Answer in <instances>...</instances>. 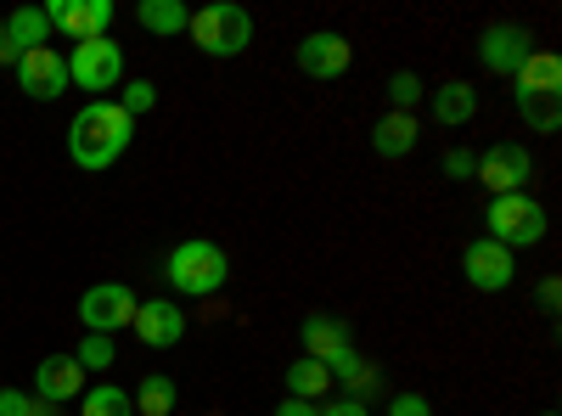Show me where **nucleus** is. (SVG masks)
<instances>
[{
    "mask_svg": "<svg viewBox=\"0 0 562 416\" xmlns=\"http://www.w3.org/2000/svg\"><path fill=\"white\" fill-rule=\"evenodd\" d=\"M135 135V119L119 102H85L68 124V158L79 169H113Z\"/></svg>",
    "mask_w": 562,
    "mask_h": 416,
    "instance_id": "f257e3e1",
    "label": "nucleus"
},
{
    "mask_svg": "<svg viewBox=\"0 0 562 416\" xmlns=\"http://www.w3.org/2000/svg\"><path fill=\"white\" fill-rule=\"evenodd\" d=\"M164 276H169V288H175V293H186V299H209V293L225 288L231 259H225V248L192 237V243H175V248H169Z\"/></svg>",
    "mask_w": 562,
    "mask_h": 416,
    "instance_id": "f03ea898",
    "label": "nucleus"
},
{
    "mask_svg": "<svg viewBox=\"0 0 562 416\" xmlns=\"http://www.w3.org/2000/svg\"><path fill=\"white\" fill-rule=\"evenodd\" d=\"M198 40V52L203 57H243L248 45H254V12L248 7H231V0H214V7L192 12V29H186Z\"/></svg>",
    "mask_w": 562,
    "mask_h": 416,
    "instance_id": "7ed1b4c3",
    "label": "nucleus"
},
{
    "mask_svg": "<svg viewBox=\"0 0 562 416\" xmlns=\"http://www.w3.org/2000/svg\"><path fill=\"white\" fill-rule=\"evenodd\" d=\"M484 237L501 243V248H535L546 243V209L529 198V192H512V198H490V214H484Z\"/></svg>",
    "mask_w": 562,
    "mask_h": 416,
    "instance_id": "20e7f679",
    "label": "nucleus"
},
{
    "mask_svg": "<svg viewBox=\"0 0 562 416\" xmlns=\"http://www.w3.org/2000/svg\"><path fill=\"white\" fill-rule=\"evenodd\" d=\"M473 180H484V192H490V198L529 192L535 158H529V147H518V142H495L484 158H473Z\"/></svg>",
    "mask_w": 562,
    "mask_h": 416,
    "instance_id": "39448f33",
    "label": "nucleus"
},
{
    "mask_svg": "<svg viewBox=\"0 0 562 416\" xmlns=\"http://www.w3.org/2000/svg\"><path fill=\"white\" fill-rule=\"evenodd\" d=\"M124 79V45L119 40H85L68 52V85L79 90H113Z\"/></svg>",
    "mask_w": 562,
    "mask_h": 416,
    "instance_id": "423d86ee",
    "label": "nucleus"
},
{
    "mask_svg": "<svg viewBox=\"0 0 562 416\" xmlns=\"http://www.w3.org/2000/svg\"><path fill=\"white\" fill-rule=\"evenodd\" d=\"M135 310H140V299L124 282H97V288L79 293V321H85L90 333H102V338H113L119 327H130Z\"/></svg>",
    "mask_w": 562,
    "mask_h": 416,
    "instance_id": "0eeeda50",
    "label": "nucleus"
},
{
    "mask_svg": "<svg viewBox=\"0 0 562 416\" xmlns=\"http://www.w3.org/2000/svg\"><path fill=\"white\" fill-rule=\"evenodd\" d=\"M473 52H479V63H484L490 74H506V79H512V74L535 57V34H529L524 23H490V29L479 34Z\"/></svg>",
    "mask_w": 562,
    "mask_h": 416,
    "instance_id": "6e6552de",
    "label": "nucleus"
},
{
    "mask_svg": "<svg viewBox=\"0 0 562 416\" xmlns=\"http://www.w3.org/2000/svg\"><path fill=\"white\" fill-rule=\"evenodd\" d=\"M461 276H467V288H479V293H506L512 276H518V265H512V248L479 237V243H467V254H461Z\"/></svg>",
    "mask_w": 562,
    "mask_h": 416,
    "instance_id": "1a4fd4ad",
    "label": "nucleus"
},
{
    "mask_svg": "<svg viewBox=\"0 0 562 416\" xmlns=\"http://www.w3.org/2000/svg\"><path fill=\"white\" fill-rule=\"evenodd\" d=\"M18 90L34 102H57L68 90V57L52 52V45H40V52H23L18 57Z\"/></svg>",
    "mask_w": 562,
    "mask_h": 416,
    "instance_id": "9d476101",
    "label": "nucleus"
},
{
    "mask_svg": "<svg viewBox=\"0 0 562 416\" xmlns=\"http://www.w3.org/2000/svg\"><path fill=\"white\" fill-rule=\"evenodd\" d=\"M52 29H63L74 45L85 40H108V23H113V0H52L45 7Z\"/></svg>",
    "mask_w": 562,
    "mask_h": 416,
    "instance_id": "9b49d317",
    "label": "nucleus"
},
{
    "mask_svg": "<svg viewBox=\"0 0 562 416\" xmlns=\"http://www.w3.org/2000/svg\"><path fill=\"white\" fill-rule=\"evenodd\" d=\"M293 57H299V68H304L310 79H344L349 63H355V45H349L344 34H333V29H315V34L299 40Z\"/></svg>",
    "mask_w": 562,
    "mask_h": 416,
    "instance_id": "f8f14e48",
    "label": "nucleus"
},
{
    "mask_svg": "<svg viewBox=\"0 0 562 416\" xmlns=\"http://www.w3.org/2000/svg\"><path fill=\"white\" fill-rule=\"evenodd\" d=\"M135 338L147 344V349H175L180 338H186V310L180 304H169V299H147L135 310Z\"/></svg>",
    "mask_w": 562,
    "mask_h": 416,
    "instance_id": "ddd939ff",
    "label": "nucleus"
},
{
    "mask_svg": "<svg viewBox=\"0 0 562 416\" xmlns=\"http://www.w3.org/2000/svg\"><path fill=\"white\" fill-rule=\"evenodd\" d=\"M34 394L45 405H63V400H79L85 394V366L74 355H45L34 366Z\"/></svg>",
    "mask_w": 562,
    "mask_h": 416,
    "instance_id": "4468645a",
    "label": "nucleus"
},
{
    "mask_svg": "<svg viewBox=\"0 0 562 416\" xmlns=\"http://www.w3.org/2000/svg\"><path fill=\"white\" fill-rule=\"evenodd\" d=\"M416 142H422V124L411 113H394V108L378 119V130H371V153L378 158H411Z\"/></svg>",
    "mask_w": 562,
    "mask_h": 416,
    "instance_id": "2eb2a0df",
    "label": "nucleus"
},
{
    "mask_svg": "<svg viewBox=\"0 0 562 416\" xmlns=\"http://www.w3.org/2000/svg\"><path fill=\"white\" fill-rule=\"evenodd\" d=\"M512 79H518V97H546V102H557V97H562V57H557V52H535Z\"/></svg>",
    "mask_w": 562,
    "mask_h": 416,
    "instance_id": "dca6fc26",
    "label": "nucleus"
},
{
    "mask_svg": "<svg viewBox=\"0 0 562 416\" xmlns=\"http://www.w3.org/2000/svg\"><path fill=\"white\" fill-rule=\"evenodd\" d=\"M473 113H479V90L467 85V79H445V85L434 90V119H439V124L461 130V124H473Z\"/></svg>",
    "mask_w": 562,
    "mask_h": 416,
    "instance_id": "f3484780",
    "label": "nucleus"
},
{
    "mask_svg": "<svg viewBox=\"0 0 562 416\" xmlns=\"http://www.w3.org/2000/svg\"><path fill=\"white\" fill-rule=\"evenodd\" d=\"M338 349H349V327L338 315H304V355L310 360H333Z\"/></svg>",
    "mask_w": 562,
    "mask_h": 416,
    "instance_id": "a211bd4d",
    "label": "nucleus"
},
{
    "mask_svg": "<svg viewBox=\"0 0 562 416\" xmlns=\"http://www.w3.org/2000/svg\"><path fill=\"white\" fill-rule=\"evenodd\" d=\"M135 23L140 29H147V34H186V29H192V12H186L180 7V0H140V7H135Z\"/></svg>",
    "mask_w": 562,
    "mask_h": 416,
    "instance_id": "6ab92c4d",
    "label": "nucleus"
},
{
    "mask_svg": "<svg viewBox=\"0 0 562 416\" xmlns=\"http://www.w3.org/2000/svg\"><path fill=\"white\" fill-rule=\"evenodd\" d=\"M0 29L12 34L18 52H40V45L52 40V18H45V7H18V12H12L7 23H0Z\"/></svg>",
    "mask_w": 562,
    "mask_h": 416,
    "instance_id": "aec40b11",
    "label": "nucleus"
},
{
    "mask_svg": "<svg viewBox=\"0 0 562 416\" xmlns=\"http://www.w3.org/2000/svg\"><path fill=\"white\" fill-rule=\"evenodd\" d=\"M326 389H333V372H326L321 360H310V355H299L293 366H288V400H321Z\"/></svg>",
    "mask_w": 562,
    "mask_h": 416,
    "instance_id": "412c9836",
    "label": "nucleus"
},
{
    "mask_svg": "<svg viewBox=\"0 0 562 416\" xmlns=\"http://www.w3.org/2000/svg\"><path fill=\"white\" fill-rule=\"evenodd\" d=\"M130 405H135L140 416H169V411L180 405V389H175V378L153 372V378H140V389L130 394Z\"/></svg>",
    "mask_w": 562,
    "mask_h": 416,
    "instance_id": "4be33fe9",
    "label": "nucleus"
},
{
    "mask_svg": "<svg viewBox=\"0 0 562 416\" xmlns=\"http://www.w3.org/2000/svg\"><path fill=\"white\" fill-rule=\"evenodd\" d=\"M79 416H135V405H130L124 389L97 383V389H85V394H79Z\"/></svg>",
    "mask_w": 562,
    "mask_h": 416,
    "instance_id": "5701e85b",
    "label": "nucleus"
},
{
    "mask_svg": "<svg viewBox=\"0 0 562 416\" xmlns=\"http://www.w3.org/2000/svg\"><path fill=\"white\" fill-rule=\"evenodd\" d=\"M518 113H524L529 130H540V135H557V124H562L557 102H546V97H518Z\"/></svg>",
    "mask_w": 562,
    "mask_h": 416,
    "instance_id": "b1692460",
    "label": "nucleus"
},
{
    "mask_svg": "<svg viewBox=\"0 0 562 416\" xmlns=\"http://www.w3.org/2000/svg\"><path fill=\"white\" fill-rule=\"evenodd\" d=\"M74 360L85 366V372H108V366H113L119 355H113V338H102V333H90V338L79 344V355H74Z\"/></svg>",
    "mask_w": 562,
    "mask_h": 416,
    "instance_id": "393cba45",
    "label": "nucleus"
},
{
    "mask_svg": "<svg viewBox=\"0 0 562 416\" xmlns=\"http://www.w3.org/2000/svg\"><path fill=\"white\" fill-rule=\"evenodd\" d=\"M119 108H124L130 119L153 113V108H158V85H153V79H130V85H124V102H119Z\"/></svg>",
    "mask_w": 562,
    "mask_h": 416,
    "instance_id": "a878e982",
    "label": "nucleus"
},
{
    "mask_svg": "<svg viewBox=\"0 0 562 416\" xmlns=\"http://www.w3.org/2000/svg\"><path fill=\"white\" fill-rule=\"evenodd\" d=\"M389 102H394V113H411L416 102H422V79L405 68V74H394L389 79Z\"/></svg>",
    "mask_w": 562,
    "mask_h": 416,
    "instance_id": "bb28decb",
    "label": "nucleus"
},
{
    "mask_svg": "<svg viewBox=\"0 0 562 416\" xmlns=\"http://www.w3.org/2000/svg\"><path fill=\"white\" fill-rule=\"evenodd\" d=\"M0 416H57V411L34 405V394H23V389H0Z\"/></svg>",
    "mask_w": 562,
    "mask_h": 416,
    "instance_id": "cd10ccee",
    "label": "nucleus"
},
{
    "mask_svg": "<svg viewBox=\"0 0 562 416\" xmlns=\"http://www.w3.org/2000/svg\"><path fill=\"white\" fill-rule=\"evenodd\" d=\"M389 416H434V405H428V394L411 389V394H394L389 400Z\"/></svg>",
    "mask_w": 562,
    "mask_h": 416,
    "instance_id": "c85d7f7f",
    "label": "nucleus"
},
{
    "mask_svg": "<svg viewBox=\"0 0 562 416\" xmlns=\"http://www.w3.org/2000/svg\"><path fill=\"white\" fill-rule=\"evenodd\" d=\"M445 175H450V180H473V153H461V147H456V153L445 158Z\"/></svg>",
    "mask_w": 562,
    "mask_h": 416,
    "instance_id": "c756f323",
    "label": "nucleus"
},
{
    "mask_svg": "<svg viewBox=\"0 0 562 416\" xmlns=\"http://www.w3.org/2000/svg\"><path fill=\"white\" fill-rule=\"evenodd\" d=\"M557 304H562V282H557V276H546V282H540V310L557 315Z\"/></svg>",
    "mask_w": 562,
    "mask_h": 416,
    "instance_id": "7c9ffc66",
    "label": "nucleus"
},
{
    "mask_svg": "<svg viewBox=\"0 0 562 416\" xmlns=\"http://www.w3.org/2000/svg\"><path fill=\"white\" fill-rule=\"evenodd\" d=\"M321 416H371L366 400H338V405H321Z\"/></svg>",
    "mask_w": 562,
    "mask_h": 416,
    "instance_id": "2f4dec72",
    "label": "nucleus"
},
{
    "mask_svg": "<svg viewBox=\"0 0 562 416\" xmlns=\"http://www.w3.org/2000/svg\"><path fill=\"white\" fill-rule=\"evenodd\" d=\"M276 416H321V405H310V400H281Z\"/></svg>",
    "mask_w": 562,
    "mask_h": 416,
    "instance_id": "473e14b6",
    "label": "nucleus"
},
{
    "mask_svg": "<svg viewBox=\"0 0 562 416\" xmlns=\"http://www.w3.org/2000/svg\"><path fill=\"white\" fill-rule=\"evenodd\" d=\"M18 57H23V52H18V45H12V34L0 29V63H7V68H18Z\"/></svg>",
    "mask_w": 562,
    "mask_h": 416,
    "instance_id": "72a5a7b5",
    "label": "nucleus"
},
{
    "mask_svg": "<svg viewBox=\"0 0 562 416\" xmlns=\"http://www.w3.org/2000/svg\"><path fill=\"white\" fill-rule=\"evenodd\" d=\"M540 416H557V411H540Z\"/></svg>",
    "mask_w": 562,
    "mask_h": 416,
    "instance_id": "f704fd0d",
    "label": "nucleus"
}]
</instances>
